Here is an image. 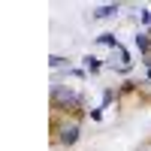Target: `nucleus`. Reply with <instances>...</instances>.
<instances>
[{"label":"nucleus","mask_w":151,"mask_h":151,"mask_svg":"<svg viewBox=\"0 0 151 151\" xmlns=\"http://www.w3.org/2000/svg\"><path fill=\"white\" fill-rule=\"evenodd\" d=\"M76 139H79V127H76V124L64 127V133H60V142H64V145H76Z\"/></svg>","instance_id":"nucleus-1"},{"label":"nucleus","mask_w":151,"mask_h":151,"mask_svg":"<svg viewBox=\"0 0 151 151\" xmlns=\"http://www.w3.org/2000/svg\"><path fill=\"white\" fill-rule=\"evenodd\" d=\"M115 12H118V3H109V6H100L94 12V18H109V15H115Z\"/></svg>","instance_id":"nucleus-2"},{"label":"nucleus","mask_w":151,"mask_h":151,"mask_svg":"<svg viewBox=\"0 0 151 151\" xmlns=\"http://www.w3.org/2000/svg\"><path fill=\"white\" fill-rule=\"evenodd\" d=\"M136 48L148 55V48H151V40H148V33H139V36H136Z\"/></svg>","instance_id":"nucleus-3"},{"label":"nucleus","mask_w":151,"mask_h":151,"mask_svg":"<svg viewBox=\"0 0 151 151\" xmlns=\"http://www.w3.org/2000/svg\"><path fill=\"white\" fill-rule=\"evenodd\" d=\"M100 42H103V45H112V48H118V52H121V42H118L112 33H103V36H100Z\"/></svg>","instance_id":"nucleus-4"},{"label":"nucleus","mask_w":151,"mask_h":151,"mask_svg":"<svg viewBox=\"0 0 151 151\" xmlns=\"http://www.w3.org/2000/svg\"><path fill=\"white\" fill-rule=\"evenodd\" d=\"M60 97H64V91L55 88V100H60ZM67 103H79V97H76V94H67Z\"/></svg>","instance_id":"nucleus-5"},{"label":"nucleus","mask_w":151,"mask_h":151,"mask_svg":"<svg viewBox=\"0 0 151 151\" xmlns=\"http://www.w3.org/2000/svg\"><path fill=\"white\" fill-rule=\"evenodd\" d=\"M88 70L97 73V70H100V60H97V58H88Z\"/></svg>","instance_id":"nucleus-6"}]
</instances>
